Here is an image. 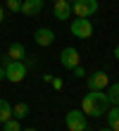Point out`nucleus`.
Here are the masks:
<instances>
[{
  "label": "nucleus",
  "instance_id": "6ab92c4d",
  "mask_svg": "<svg viewBox=\"0 0 119 131\" xmlns=\"http://www.w3.org/2000/svg\"><path fill=\"white\" fill-rule=\"evenodd\" d=\"M71 72H74V76H86V69H83L81 64H76L74 69H71Z\"/></svg>",
  "mask_w": 119,
  "mask_h": 131
},
{
  "label": "nucleus",
  "instance_id": "4be33fe9",
  "mask_svg": "<svg viewBox=\"0 0 119 131\" xmlns=\"http://www.w3.org/2000/svg\"><path fill=\"white\" fill-rule=\"evenodd\" d=\"M98 131H112V129H110V126H105V129H98Z\"/></svg>",
  "mask_w": 119,
  "mask_h": 131
},
{
  "label": "nucleus",
  "instance_id": "a211bd4d",
  "mask_svg": "<svg viewBox=\"0 0 119 131\" xmlns=\"http://www.w3.org/2000/svg\"><path fill=\"white\" fill-rule=\"evenodd\" d=\"M62 86H64V83H62V79L52 76V88H55V91H62Z\"/></svg>",
  "mask_w": 119,
  "mask_h": 131
},
{
  "label": "nucleus",
  "instance_id": "5701e85b",
  "mask_svg": "<svg viewBox=\"0 0 119 131\" xmlns=\"http://www.w3.org/2000/svg\"><path fill=\"white\" fill-rule=\"evenodd\" d=\"M0 24H3V7H0Z\"/></svg>",
  "mask_w": 119,
  "mask_h": 131
},
{
  "label": "nucleus",
  "instance_id": "f3484780",
  "mask_svg": "<svg viewBox=\"0 0 119 131\" xmlns=\"http://www.w3.org/2000/svg\"><path fill=\"white\" fill-rule=\"evenodd\" d=\"M5 7L10 12H19L21 10V0H5Z\"/></svg>",
  "mask_w": 119,
  "mask_h": 131
},
{
  "label": "nucleus",
  "instance_id": "a878e982",
  "mask_svg": "<svg viewBox=\"0 0 119 131\" xmlns=\"http://www.w3.org/2000/svg\"><path fill=\"white\" fill-rule=\"evenodd\" d=\"M69 3H74V0H69Z\"/></svg>",
  "mask_w": 119,
  "mask_h": 131
},
{
  "label": "nucleus",
  "instance_id": "412c9836",
  "mask_svg": "<svg viewBox=\"0 0 119 131\" xmlns=\"http://www.w3.org/2000/svg\"><path fill=\"white\" fill-rule=\"evenodd\" d=\"M114 57L119 60V45H117V48H114Z\"/></svg>",
  "mask_w": 119,
  "mask_h": 131
},
{
  "label": "nucleus",
  "instance_id": "6e6552de",
  "mask_svg": "<svg viewBox=\"0 0 119 131\" xmlns=\"http://www.w3.org/2000/svg\"><path fill=\"white\" fill-rule=\"evenodd\" d=\"M55 38H57V36H55V31H52V29H36V34H34V43L36 45H43V48H45V45H52L55 43Z\"/></svg>",
  "mask_w": 119,
  "mask_h": 131
},
{
  "label": "nucleus",
  "instance_id": "aec40b11",
  "mask_svg": "<svg viewBox=\"0 0 119 131\" xmlns=\"http://www.w3.org/2000/svg\"><path fill=\"white\" fill-rule=\"evenodd\" d=\"M5 79V67H0V81Z\"/></svg>",
  "mask_w": 119,
  "mask_h": 131
},
{
  "label": "nucleus",
  "instance_id": "dca6fc26",
  "mask_svg": "<svg viewBox=\"0 0 119 131\" xmlns=\"http://www.w3.org/2000/svg\"><path fill=\"white\" fill-rule=\"evenodd\" d=\"M3 131H21V126H19V119H7L5 124H3Z\"/></svg>",
  "mask_w": 119,
  "mask_h": 131
},
{
  "label": "nucleus",
  "instance_id": "9b49d317",
  "mask_svg": "<svg viewBox=\"0 0 119 131\" xmlns=\"http://www.w3.org/2000/svg\"><path fill=\"white\" fill-rule=\"evenodd\" d=\"M105 117H107V126L112 131H119V105H112L105 112Z\"/></svg>",
  "mask_w": 119,
  "mask_h": 131
},
{
  "label": "nucleus",
  "instance_id": "20e7f679",
  "mask_svg": "<svg viewBox=\"0 0 119 131\" xmlns=\"http://www.w3.org/2000/svg\"><path fill=\"white\" fill-rule=\"evenodd\" d=\"M64 122H67L69 131H86V129H88V119H86V114L81 110H69Z\"/></svg>",
  "mask_w": 119,
  "mask_h": 131
},
{
  "label": "nucleus",
  "instance_id": "39448f33",
  "mask_svg": "<svg viewBox=\"0 0 119 131\" xmlns=\"http://www.w3.org/2000/svg\"><path fill=\"white\" fill-rule=\"evenodd\" d=\"M71 34H74L76 38H91V36H93V24H91V19L76 17L74 21H71Z\"/></svg>",
  "mask_w": 119,
  "mask_h": 131
},
{
  "label": "nucleus",
  "instance_id": "f8f14e48",
  "mask_svg": "<svg viewBox=\"0 0 119 131\" xmlns=\"http://www.w3.org/2000/svg\"><path fill=\"white\" fill-rule=\"evenodd\" d=\"M7 57H10V60H19V62H21V60L26 57V48H24L21 43H12L10 48H7Z\"/></svg>",
  "mask_w": 119,
  "mask_h": 131
},
{
  "label": "nucleus",
  "instance_id": "b1692460",
  "mask_svg": "<svg viewBox=\"0 0 119 131\" xmlns=\"http://www.w3.org/2000/svg\"><path fill=\"white\" fill-rule=\"evenodd\" d=\"M26 131H36V129H26Z\"/></svg>",
  "mask_w": 119,
  "mask_h": 131
},
{
  "label": "nucleus",
  "instance_id": "f03ea898",
  "mask_svg": "<svg viewBox=\"0 0 119 131\" xmlns=\"http://www.w3.org/2000/svg\"><path fill=\"white\" fill-rule=\"evenodd\" d=\"M3 67H5V79L7 81H12V83H19L26 79V72H29V67L19 62V60H10V57H5L3 60Z\"/></svg>",
  "mask_w": 119,
  "mask_h": 131
},
{
  "label": "nucleus",
  "instance_id": "1a4fd4ad",
  "mask_svg": "<svg viewBox=\"0 0 119 131\" xmlns=\"http://www.w3.org/2000/svg\"><path fill=\"white\" fill-rule=\"evenodd\" d=\"M52 14L55 19H69L71 17V3L69 0H57V3H52Z\"/></svg>",
  "mask_w": 119,
  "mask_h": 131
},
{
  "label": "nucleus",
  "instance_id": "4468645a",
  "mask_svg": "<svg viewBox=\"0 0 119 131\" xmlns=\"http://www.w3.org/2000/svg\"><path fill=\"white\" fill-rule=\"evenodd\" d=\"M12 117H14V119L29 117V105H26V103H17V105L12 107Z\"/></svg>",
  "mask_w": 119,
  "mask_h": 131
},
{
  "label": "nucleus",
  "instance_id": "7ed1b4c3",
  "mask_svg": "<svg viewBox=\"0 0 119 131\" xmlns=\"http://www.w3.org/2000/svg\"><path fill=\"white\" fill-rule=\"evenodd\" d=\"M98 0H74L71 3V12L76 14V17H93L95 12H98Z\"/></svg>",
  "mask_w": 119,
  "mask_h": 131
},
{
  "label": "nucleus",
  "instance_id": "0eeeda50",
  "mask_svg": "<svg viewBox=\"0 0 119 131\" xmlns=\"http://www.w3.org/2000/svg\"><path fill=\"white\" fill-rule=\"evenodd\" d=\"M79 62H81V57H79V50H76V48H71V45L60 52V64L64 67V69H74Z\"/></svg>",
  "mask_w": 119,
  "mask_h": 131
},
{
  "label": "nucleus",
  "instance_id": "2eb2a0df",
  "mask_svg": "<svg viewBox=\"0 0 119 131\" xmlns=\"http://www.w3.org/2000/svg\"><path fill=\"white\" fill-rule=\"evenodd\" d=\"M107 100H110V105H119V81L110 83V91H107Z\"/></svg>",
  "mask_w": 119,
  "mask_h": 131
},
{
  "label": "nucleus",
  "instance_id": "ddd939ff",
  "mask_svg": "<svg viewBox=\"0 0 119 131\" xmlns=\"http://www.w3.org/2000/svg\"><path fill=\"white\" fill-rule=\"evenodd\" d=\"M7 119H12V105L0 98V124H5Z\"/></svg>",
  "mask_w": 119,
  "mask_h": 131
},
{
  "label": "nucleus",
  "instance_id": "393cba45",
  "mask_svg": "<svg viewBox=\"0 0 119 131\" xmlns=\"http://www.w3.org/2000/svg\"><path fill=\"white\" fill-rule=\"evenodd\" d=\"M52 3H57V0H52Z\"/></svg>",
  "mask_w": 119,
  "mask_h": 131
},
{
  "label": "nucleus",
  "instance_id": "9d476101",
  "mask_svg": "<svg viewBox=\"0 0 119 131\" xmlns=\"http://www.w3.org/2000/svg\"><path fill=\"white\" fill-rule=\"evenodd\" d=\"M43 3L45 0H21V14H26V17H34V14H38L43 10Z\"/></svg>",
  "mask_w": 119,
  "mask_h": 131
},
{
  "label": "nucleus",
  "instance_id": "423d86ee",
  "mask_svg": "<svg viewBox=\"0 0 119 131\" xmlns=\"http://www.w3.org/2000/svg\"><path fill=\"white\" fill-rule=\"evenodd\" d=\"M86 81H88V91H105L110 86L107 72H93L91 76H86Z\"/></svg>",
  "mask_w": 119,
  "mask_h": 131
},
{
  "label": "nucleus",
  "instance_id": "f257e3e1",
  "mask_svg": "<svg viewBox=\"0 0 119 131\" xmlns=\"http://www.w3.org/2000/svg\"><path fill=\"white\" fill-rule=\"evenodd\" d=\"M110 110V100L105 91H88V95H83L81 100V112L91 114V117H105V112Z\"/></svg>",
  "mask_w": 119,
  "mask_h": 131
}]
</instances>
